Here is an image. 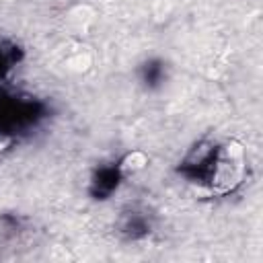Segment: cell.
Listing matches in <instances>:
<instances>
[{"instance_id":"cell-1","label":"cell","mask_w":263,"mask_h":263,"mask_svg":"<svg viewBox=\"0 0 263 263\" xmlns=\"http://www.w3.org/2000/svg\"><path fill=\"white\" fill-rule=\"evenodd\" d=\"M210 183L216 191L224 193L234 189L247 171V158L245 150L240 144H224L218 150H214L212 160H210Z\"/></svg>"},{"instance_id":"cell-2","label":"cell","mask_w":263,"mask_h":263,"mask_svg":"<svg viewBox=\"0 0 263 263\" xmlns=\"http://www.w3.org/2000/svg\"><path fill=\"white\" fill-rule=\"evenodd\" d=\"M10 62H12L10 51H8L6 47H2V45H0V84L4 82V78H6L8 70H10Z\"/></svg>"}]
</instances>
